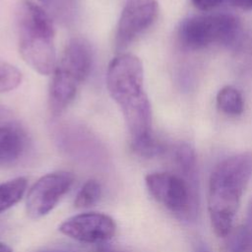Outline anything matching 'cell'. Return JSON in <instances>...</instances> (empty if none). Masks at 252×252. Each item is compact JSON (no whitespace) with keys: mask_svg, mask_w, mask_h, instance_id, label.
Segmentation results:
<instances>
[{"mask_svg":"<svg viewBox=\"0 0 252 252\" xmlns=\"http://www.w3.org/2000/svg\"><path fill=\"white\" fill-rule=\"evenodd\" d=\"M106 87L123 113L132 151L142 158H154L164 146L153 132L152 107L144 89V67L139 57L119 53L109 63Z\"/></svg>","mask_w":252,"mask_h":252,"instance_id":"1","label":"cell"},{"mask_svg":"<svg viewBox=\"0 0 252 252\" xmlns=\"http://www.w3.org/2000/svg\"><path fill=\"white\" fill-rule=\"evenodd\" d=\"M251 175V152L227 157L213 169L209 180L208 209L212 226L218 236L224 237L230 232Z\"/></svg>","mask_w":252,"mask_h":252,"instance_id":"2","label":"cell"},{"mask_svg":"<svg viewBox=\"0 0 252 252\" xmlns=\"http://www.w3.org/2000/svg\"><path fill=\"white\" fill-rule=\"evenodd\" d=\"M16 21L23 60L40 75L52 74L57 60L55 28L50 14L32 0H21Z\"/></svg>","mask_w":252,"mask_h":252,"instance_id":"3","label":"cell"},{"mask_svg":"<svg viewBox=\"0 0 252 252\" xmlns=\"http://www.w3.org/2000/svg\"><path fill=\"white\" fill-rule=\"evenodd\" d=\"M92 65L90 43L82 37L70 39L51 74L48 107L53 116L60 115L74 100L81 85L89 77Z\"/></svg>","mask_w":252,"mask_h":252,"instance_id":"4","label":"cell"},{"mask_svg":"<svg viewBox=\"0 0 252 252\" xmlns=\"http://www.w3.org/2000/svg\"><path fill=\"white\" fill-rule=\"evenodd\" d=\"M150 194L164 208L183 220H193L198 214L197 180L178 173L154 172L145 178Z\"/></svg>","mask_w":252,"mask_h":252,"instance_id":"5","label":"cell"},{"mask_svg":"<svg viewBox=\"0 0 252 252\" xmlns=\"http://www.w3.org/2000/svg\"><path fill=\"white\" fill-rule=\"evenodd\" d=\"M239 28L238 20L229 14L194 16L180 24L178 39L184 48L198 50L217 43L231 42Z\"/></svg>","mask_w":252,"mask_h":252,"instance_id":"6","label":"cell"},{"mask_svg":"<svg viewBox=\"0 0 252 252\" xmlns=\"http://www.w3.org/2000/svg\"><path fill=\"white\" fill-rule=\"evenodd\" d=\"M158 14V4L157 0H127L116 26L115 50L122 53L155 23Z\"/></svg>","mask_w":252,"mask_h":252,"instance_id":"7","label":"cell"},{"mask_svg":"<svg viewBox=\"0 0 252 252\" xmlns=\"http://www.w3.org/2000/svg\"><path fill=\"white\" fill-rule=\"evenodd\" d=\"M73 182L74 175L63 170L50 172L40 177L28 193L27 214L32 219L47 215L69 191Z\"/></svg>","mask_w":252,"mask_h":252,"instance_id":"8","label":"cell"},{"mask_svg":"<svg viewBox=\"0 0 252 252\" xmlns=\"http://www.w3.org/2000/svg\"><path fill=\"white\" fill-rule=\"evenodd\" d=\"M59 230L81 242L103 244L114 236L116 223L111 217L105 214L84 213L64 220Z\"/></svg>","mask_w":252,"mask_h":252,"instance_id":"9","label":"cell"},{"mask_svg":"<svg viewBox=\"0 0 252 252\" xmlns=\"http://www.w3.org/2000/svg\"><path fill=\"white\" fill-rule=\"evenodd\" d=\"M27 140L22 129L15 125H0V165L16 162L24 155Z\"/></svg>","mask_w":252,"mask_h":252,"instance_id":"10","label":"cell"},{"mask_svg":"<svg viewBox=\"0 0 252 252\" xmlns=\"http://www.w3.org/2000/svg\"><path fill=\"white\" fill-rule=\"evenodd\" d=\"M227 250L229 252H252V198L247 206L244 222L228 233Z\"/></svg>","mask_w":252,"mask_h":252,"instance_id":"11","label":"cell"},{"mask_svg":"<svg viewBox=\"0 0 252 252\" xmlns=\"http://www.w3.org/2000/svg\"><path fill=\"white\" fill-rule=\"evenodd\" d=\"M28 180L16 177L0 184V214L18 203L26 192Z\"/></svg>","mask_w":252,"mask_h":252,"instance_id":"12","label":"cell"},{"mask_svg":"<svg viewBox=\"0 0 252 252\" xmlns=\"http://www.w3.org/2000/svg\"><path fill=\"white\" fill-rule=\"evenodd\" d=\"M219 108L229 116H238L243 112L244 103L241 94L232 86H224L217 94Z\"/></svg>","mask_w":252,"mask_h":252,"instance_id":"13","label":"cell"},{"mask_svg":"<svg viewBox=\"0 0 252 252\" xmlns=\"http://www.w3.org/2000/svg\"><path fill=\"white\" fill-rule=\"evenodd\" d=\"M101 196V186L94 180H88L79 190L76 195L74 206L78 209H87L91 208L97 203Z\"/></svg>","mask_w":252,"mask_h":252,"instance_id":"14","label":"cell"},{"mask_svg":"<svg viewBox=\"0 0 252 252\" xmlns=\"http://www.w3.org/2000/svg\"><path fill=\"white\" fill-rule=\"evenodd\" d=\"M21 82V71L14 65L0 60V94L13 91Z\"/></svg>","mask_w":252,"mask_h":252,"instance_id":"15","label":"cell"},{"mask_svg":"<svg viewBox=\"0 0 252 252\" xmlns=\"http://www.w3.org/2000/svg\"><path fill=\"white\" fill-rule=\"evenodd\" d=\"M42 6L48 8L50 11L52 10L54 13L59 15L67 13V8L69 7L70 0H38Z\"/></svg>","mask_w":252,"mask_h":252,"instance_id":"16","label":"cell"},{"mask_svg":"<svg viewBox=\"0 0 252 252\" xmlns=\"http://www.w3.org/2000/svg\"><path fill=\"white\" fill-rule=\"evenodd\" d=\"M193 5L202 11H209L218 7L223 0H191Z\"/></svg>","mask_w":252,"mask_h":252,"instance_id":"17","label":"cell"},{"mask_svg":"<svg viewBox=\"0 0 252 252\" xmlns=\"http://www.w3.org/2000/svg\"><path fill=\"white\" fill-rule=\"evenodd\" d=\"M193 252H213V251L204 240L200 238H196L193 241Z\"/></svg>","mask_w":252,"mask_h":252,"instance_id":"18","label":"cell"},{"mask_svg":"<svg viewBox=\"0 0 252 252\" xmlns=\"http://www.w3.org/2000/svg\"><path fill=\"white\" fill-rule=\"evenodd\" d=\"M231 2L236 7L242 10H245V11L252 10V0H231Z\"/></svg>","mask_w":252,"mask_h":252,"instance_id":"19","label":"cell"},{"mask_svg":"<svg viewBox=\"0 0 252 252\" xmlns=\"http://www.w3.org/2000/svg\"><path fill=\"white\" fill-rule=\"evenodd\" d=\"M0 252H13V250L7 244L0 242Z\"/></svg>","mask_w":252,"mask_h":252,"instance_id":"20","label":"cell"}]
</instances>
